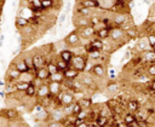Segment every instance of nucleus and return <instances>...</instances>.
<instances>
[{
  "label": "nucleus",
  "mask_w": 155,
  "mask_h": 127,
  "mask_svg": "<svg viewBox=\"0 0 155 127\" xmlns=\"http://www.w3.org/2000/svg\"><path fill=\"white\" fill-rule=\"evenodd\" d=\"M48 76H50V73L46 69V67H41V68L35 69V79H38L40 81H47Z\"/></svg>",
  "instance_id": "nucleus-15"
},
{
  "label": "nucleus",
  "mask_w": 155,
  "mask_h": 127,
  "mask_svg": "<svg viewBox=\"0 0 155 127\" xmlns=\"http://www.w3.org/2000/svg\"><path fill=\"white\" fill-rule=\"evenodd\" d=\"M73 56H74V52H73V50L69 48V47H65V48L59 50V53H58V57H59L61 59H63L64 62L69 63V64H70V62H71Z\"/></svg>",
  "instance_id": "nucleus-12"
},
{
  "label": "nucleus",
  "mask_w": 155,
  "mask_h": 127,
  "mask_svg": "<svg viewBox=\"0 0 155 127\" xmlns=\"http://www.w3.org/2000/svg\"><path fill=\"white\" fill-rule=\"evenodd\" d=\"M28 85H29L28 82H24V81H21V80H17L15 82V87H16L17 92H19V93H23L25 91V88L28 87Z\"/></svg>",
  "instance_id": "nucleus-35"
},
{
  "label": "nucleus",
  "mask_w": 155,
  "mask_h": 127,
  "mask_svg": "<svg viewBox=\"0 0 155 127\" xmlns=\"http://www.w3.org/2000/svg\"><path fill=\"white\" fill-rule=\"evenodd\" d=\"M53 58H54V62H56L57 68H58V70H59V71H63V70H65L68 67H70V64H69V63L64 62V60H63V59H61L59 57H53Z\"/></svg>",
  "instance_id": "nucleus-32"
},
{
  "label": "nucleus",
  "mask_w": 155,
  "mask_h": 127,
  "mask_svg": "<svg viewBox=\"0 0 155 127\" xmlns=\"http://www.w3.org/2000/svg\"><path fill=\"white\" fill-rule=\"evenodd\" d=\"M109 39L113 42H116V47H119L120 45L125 44V41L130 40L127 37V35L125 34V30L120 27H111L109 29Z\"/></svg>",
  "instance_id": "nucleus-1"
},
{
  "label": "nucleus",
  "mask_w": 155,
  "mask_h": 127,
  "mask_svg": "<svg viewBox=\"0 0 155 127\" xmlns=\"http://www.w3.org/2000/svg\"><path fill=\"white\" fill-rule=\"evenodd\" d=\"M79 5L88 7V8H99V2L98 1H90V0H79Z\"/></svg>",
  "instance_id": "nucleus-28"
},
{
  "label": "nucleus",
  "mask_w": 155,
  "mask_h": 127,
  "mask_svg": "<svg viewBox=\"0 0 155 127\" xmlns=\"http://www.w3.org/2000/svg\"><path fill=\"white\" fill-rule=\"evenodd\" d=\"M97 126L99 127H104V126H109V122H110V117H107V116H102V115H97L96 119H94Z\"/></svg>",
  "instance_id": "nucleus-27"
},
{
  "label": "nucleus",
  "mask_w": 155,
  "mask_h": 127,
  "mask_svg": "<svg viewBox=\"0 0 155 127\" xmlns=\"http://www.w3.org/2000/svg\"><path fill=\"white\" fill-rule=\"evenodd\" d=\"M56 1L54 0H41V8L44 11H50L54 7Z\"/></svg>",
  "instance_id": "nucleus-34"
},
{
  "label": "nucleus",
  "mask_w": 155,
  "mask_h": 127,
  "mask_svg": "<svg viewBox=\"0 0 155 127\" xmlns=\"http://www.w3.org/2000/svg\"><path fill=\"white\" fill-rule=\"evenodd\" d=\"M90 73L93 75L94 79H103V77H105V75H107V70H105L104 64H103V63H97V62L93 63V65H92Z\"/></svg>",
  "instance_id": "nucleus-5"
},
{
  "label": "nucleus",
  "mask_w": 155,
  "mask_h": 127,
  "mask_svg": "<svg viewBox=\"0 0 155 127\" xmlns=\"http://www.w3.org/2000/svg\"><path fill=\"white\" fill-rule=\"evenodd\" d=\"M139 108H140V104H139L138 100L134 99V98L128 99V100L126 102V104H125V109H127L130 112H133V114H134Z\"/></svg>",
  "instance_id": "nucleus-17"
},
{
  "label": "nucleus",
  "mask_w": 155,
  "mask_h": 127,
  "mask_svg": "<svg viewBox=\"0 0 155 127\" xmlns=\"http://www.w3.org/2000/svg\"><path fill=\"white\" fill-rule=\"evenodd\" d=\"M131 57H132V52H131V51H126V52L124 53L122 58H121V62H122V63H124L125 60L127 62V60H130V59H131Z\"/></svg>",
  "instance_id": "nucleus-39"
},
{
  "label": "nucleus",
  "mask_w": 155,
  "mask_h": 127,
  "mask_svg": "<svg viewBox=\"0 0 155 127\" xmlns=\"http://www.w3.org/2000/svg\"><path fill=\"white\" fill-rule=\"evenodd\" d=\"M98 115H102V116H107V117H111V115H113V111H111V109L109 108V105H102L101 108H99V110H98Z\"/></svg>",
  "instance_id": "nucleus-33"
},
{
  "label": "nucleus",
  "mask_w": 155,
  "mask_h": 127,
  "mask_svg": "<svg viewBox=\"0 0 155 127\" xmlns=\"http://www.w3.org/2000/svg\"><path fill=\"white\" fill-rule=\"evenodd\" d=\"M19 76H21V73L12 64H10V67L7 68L6 75H5V81L8 83H15L19 79Z\"/></svg>",
  "instance_id": "nucleus-6"
},
{
  "label": "nucleus",
  "mask_w": 155,
  "mask_h": 127,
  "mask_svg": "<svg viewBox=\"0 0 155 127\" xmlns=\"http://www.w3.org/2000/svg\"><path fill=\"white\" fill-rule=\"evenodd\" d=\"M105 90H107V92L110 93V94L117 93V91H119V82L115 81L114 79L110 80V81H108L107 85H105Z\"/></svg>",
  "instance_id": "nucleus-22"
},
{
  "label": "nucleus",
  "mask_w": 155,
  "mask_h": 127,
  "mask_svg": "<svg viewBox=\"0 0 155 127\" xmlns=\"http://www.w3.org/2000/svg\"><path fill=\"white\" fill-rule=\"evenodd\" d=\"M110 17H111V24H113V27H122L124 24L131 22V17L126 12H115Z\"/></svg>",
  "instance_id": "nucleus-2"
},
{
  "label": "nucleus",
  "mask_w": 155,
  "mask_h": 127,
  "mask_svg": "<svg viewBox=\"0 0 155 127\" xmlns=\"http://www.w3.org/2000/svg\"><path fill=\"white\" fill-rule=\"evenodd\" d=\"M67 46L69 48H76V47H80L81 46V39H80V35H79V31L78 30H73L71 33H69L65 39H64Z\"/></svg>",
  "instance_id": "nucleus-3"
},
{
  "label": "nucleus",
  "mask_w": 155,
  "mask_h": 127,
  "mask_svg": "<svg viewBox=\"0 0 155 127\" xmlns=\"http://www.w3.org/2000/svg\"><path fill=\"white\" fill-rule=\"evenodd\" d=\"M4 41H5V34H1L0 35V47L4 46Z\"/></svg>",
  "instance_id": "nucleus-43"
},
{
  "label": "nucleus",
  "mask_w": 155,
  "mask_h": 127,
  "mask_svg": "<svg viewBox=\"0 0 155 127\" xmlns=\"http://www.w3.org/2000/svg\"><path fill=\"white\" fill-rule=\"evenodd\" d=\"M7 125H8V120L2 114H0V127H5Z\"/></svg>",
  "instance_id": "nucleus-40"
},
{
  "label": "nucleus",
  "mask_w": 155,
  "mask_h": 127,
  "mask_svg": "<svg viewBox=\"0 0 155 127\" xmlns=\"http://www.w3.org/2000/svg\"><path fill=\"white\" fill-rule=\"evenodd\" d=\"M29 24V21L27 19V18H24V17H22V16H17L16 18H15V25H16V28L19 30V29H22V28H24L25 25H28Z\"/></svg>",
  "instance_id": "nucleus-25"
},
{
  "label": "nucleus",
  "mask_w": 155,
  "mask_h": 127,
  "mask_svg": "<svg viewBox=\"0 0 155 127\" xmlns=\"http://www.w3.org/2000/svg\"><path fill=\"white\" fill-rule=\"evenodd\" d=\"M47 81H56V82H63L64 81V76H63V73L62 71H56V73H53V74H50V76H48V80Z\"/></svg>",
  "instance_id": "nucleus-30"
},
{
  "label": "nucleus",
  "mask_w": 155,
  "mask_h": 127,
  "mask_svg": "<svg viewBox=\"0 0 155 127\" xmlns=\"http://www.w3.org/2000/svg\"><path fill=\"white\" fill-rule=\"evenodd\" d=\"M76 15L91 18V17H92L94 13H93V8H88V7H85V6L79 5V7L76 8Z\"/></svg>",
  "instance_id": "nucleus-19"
},
{
  "label": "nucleus",
  "mask_w": 155,
  "mask_h": 127,
  "mask_svg": "<svg viewBox=\"0 0 155 127\" xmlns=\"http://www.w3.org/2000/svg\"><path fill=\"white\" fill-rule=\"evenodd\" d=\"M81 109H82V106L80 105V103H79L78 100H75V102L73 103V106H71V114H73V115H76Z\"/></svg>",
  "instance_id": "nucleus-37"
},
{
  "label": "nucleus",
  "mask_w": 155,
  "mask_h": 127,
  "mask_svg": "<svg viewBox=\"0 0 155 127\" xmlns=\"http://www.w3.org/2000/svg\"><path fill=\"white\" fill-rule=\"evenodd\" d=\"M140 54H142L143 62H145V63H154L155 62V51H153L151 48L142 52Z\"/></svg>",
  "instance_id": "nucleus-20"
},
{
  "label": "nucleus",
  "mask_w": 155,
  "mask_h": 127,
  "mask_svg": "<svg viewBox=\"0 0 155 127\" xmlns=\"http://www.w3.org/2000/svg\"><path fill=\"white\" fill-rule=\"evenodd\" d=\"M79 31V35L81 39H85V40H90L96 34V29L93 25H87V27H84V28H80L78 29Z\"/></svg>",
  "instance_id": "nucleus-8"
},
{
  "label": "nucleus",
  "mask_w": 155,
  "mask_h": 127,
  "mask_svg": "<svg viewBox=\"0 0 155 127\" xmlns=\"http://www.w3.org/2000/svg\"><path fill=\"white\" fill-rule=\"evenodd\" d=\"M65 18H67V15H65V13H62V15L58 17V24H59V25L63 24L64 21H65Z\"/></svg>",
  "instance_id": "nucleus-41"
},
{
  "label": "nucleus",
  "mask_w": 155,
  "mask_h": 127,
  "mask_svg": "<svg viewBox=\"0 0 155 127\" xmlns=\"http://www.w3.org/2000/svg\"><path fill=\"white\" fill-rule=\"evenodd\" d=\"M150 79H154L155 77V62L154 63H149V67L147 68V71H145Z\"/></svg>",
  "instance_id": "nucleus-36"
},
{
  "label": "nucleus",
  "mask_w": 155,
  "mask_h": 127,
  "mask_svg": "<svg viewBox=\"0 0 155 127\" xmlns=\"http://www.w3.org/2000/svg\"><path fill=\"white\" fill-rule=\"evenodd\" d=\"M121 119H122V121L126 123V126H128L131 122H133L134 120H137L136 116H134V114H133V112H130V111H127V112H122Z\"/></svg>",
  "instance_id": "nucleus-31"
},
{
  "label": "nucleus",
  "mask_w": 155,
  "mask_h": 127,
  "mask_svg": "<svg viewBox=\"0 0 155 127\" xmlns=\"http://www.w3.org/2000/svg\"><path fill=\"white\" fill-rule=\"evenodd\" d=\"M0 1H1V0H0Z\"/></svg>",
  "instance_id": "nucleus-47"
},
{
  "label": "nucleus",
  "mask_w": 155,
  "mask_h": 127,
  "mask_svg": "<svg viewBox=\"0 0 155 127\" xmlns=\"http://www.w3.org/2000/svg\"><path fill=\"white\" fill-rule=\"evenodd\" d=\"M47 85H48V92L50 94H52L53 97L57 96L62 90V83L61 82H56V81H47Z\"/></svg>",
  "instance_id": "nucleus-14"
},
{
  "label": "nucleus",
  "mask_w": 155,
  "mask_h": 127,
  "mask_svg": "<svg viewBox=\"0 0 155 127\" xmlns=\"http://www.w3.org/2000/svg\"><path fill=\"white\" fill-rule=\"evenodd\" d=\"M23 93H24V96L28 97V98H34V97L36 96V85H35L34 82H30Z\"/></svg>",
  "instance_id": "nucleus-23"
},
{
  "label": "nucleus",
  "mask_w": 155,
  "mask_h": 127,
  "mask_svg": "<svg viewBox=\"0 0 155 127\" xmlns=\"http://www.w3.org/2000/svg\"><path fill=\"white\" fill-rule=\"evenodd\" d=\"M109 29H110V28H108V27H102V28H99V29L96 30V34H94V35H96L97 37L102 39V40L109 39Z\"/></svg>",
  "instance_id": "nucleus-24"
},
{
  "label": "nucleus",
  "mask_w": 155,
  "mask_h": 127,
  "mask_svg": "<svg viewBox=\"0 0 155 127\" xmlns=\"http://www.w3.org/2000/svg\"><path fill=\"white\" fill-rule=\"evenodd\" d=\"M5 83H6V81H5L4 79H0V87H2V86H5Z\"/></svg>",
  "instance_id": "nucleus-45"
},
{
  "label": "nucleus",
  "mask_w": 155,
  "mask_h": 127,
  "mask_svg": "<svg viewBox=\"0 0 155 127\" xmlns=\"http://www.w3.org/2000/svg\"><path fill=\"white\" fill-rule=\"evenodd\" d=\"M65 119V115L62 110V106L61 108H53L51 111H50V120H53V121H62Z\"/></svg>",
  "instance_id": "nucleus-11"
},
{
  "label": "nucleus",
  "mask_w": 155,
  "mask_h": 127,
  "mask_svg": "<svg viewBox=\"0 0 155 127\" xmlns=\"http://www.w3.org/2000/svg\"><path fill=\"white\" fill-rule=\"evenodd\" d=\"M48 85H47V81H41L38 86H36V98L40 99V98H44V97H47L48 96Z\"/></svg>",
  "instance_id": "nucleus-10"
},
{
  "label": "nucleus",
  "mask_w": 155,
  "mask_h": 127,
  "mask_svg": "<svg viewBox=\"0 0 155 127\" xmlns=\"http://www.w3.org/2000/svg\"><path fill=\"white\" fill-rule=\"evenodd\" d=\"M128 127H138V121H137V120H134L133 122H131V123L128 125Z\"/></svg>",
  "instance_id": "nucleus-44"
},
{
  "label": "nucleus",
  "mask_w": 155,
  "mask_h": 127,
  "mask_svg": "<svg viewBox=\"0 0 155 127\" xmlns=\"http://www.w3.org/2000/svg\"><path fill=\"white\" fill-rule=\"evenodd\" d=\"M150 91L155 92V77L154 79H150V87H149Z\"/></svg>",
  "instance_id": "nucleus-42"
},
{
  "label": "nucleus",
  "mask_w": 155,
  "mask_h": 127,
  "mask_svg": "<svg viewBox=\"0 0 155 127\" xmlns=\"http://www.w3.org/2000/svg\"><path fill=\"white\" fill-rule=\"evenodd\" d=\"M147 41H148V44L150 45V47L153 46V45H155V33H150V34H148V36H147Z\"/></svg>",
  "instance_id": "nucleus-38"
},
{
  "label": "nucleus",
  "mask_w": 155,
  "mask_h": 127,
  "mask_svg": "<svg viewBox=\"0 0 155 127\" xmlns=\"http://www.w3.org/2000/svg\"><path fill=\"white\" fill-rule=\"evenodd\" d=\"M0 114H2L7 120H16L19 119V111L16 109V106L7 108V109H1Z\"/></svg>",
  "instance_id": "nucleus-9"
},
{
  "label": "nucleus",
  "mask_w": 155,
  "mask_h": 127,
  "mask_svg": "<svg viewBox=\"0 0 155 127\" xmlns=\"http://www.w3.org/2000/svg\"><path fill=\"white\" fill-rule=\"evenodd\" d=\"M35 79V71H31V70H28V71H24V73H21V76L18 80L21 81H24V82H33Z\"/></svg>",
  "instance_id": "nucleus-21"
},
{
  "label": "nucleus",
  "mask_w": 155,
  "mask_h": 127,
  "mask_svg": "<svg viewBox=\"0 0 155 127\" xmlns=\"http://www.w3.org/2000/svg\"><path fill=\"white\" fill-rule=\"evenodd\" d=\"M78 102L80 103V105L82 106V109H91L92 108V105H93V102H92V98H87L86 96L85 97H82V98H80V99H78Z\"/></svg>",
  "instance_id": "nucleus-26"
},
{
  "label": "nucleus",
  "mask_w": 155,
  "mask_h": 127,
  "mask_svg": "<svg viewBox=\"0 0 155 127\" xmlns=\"http://www.w3.org/2000/svg\"><path fill=\"white\" fill-rule=\"evenodd\" d=\"M74 23H75L78 29L87 27V25H91V21H90L88 17H84V16H79V15L74 17Z\"/></svg>",
  "instance_id": "nucleus-13"
},
{
  "label": "nucleus",
  "mask_w": 155,
  "mask_h": 127,
  "mask_svg": "<svg viewBox=\"0 0 155 127\" xmlns=\"http://www.w3.org/2000/svg\"><path fill=\"white\" fill-rule=\"evenodd\" d=\"M19 73H24V71H28L29 69H28V67H27V64L24 63V60L22 59V57H18V58H15L13 60H12V63H11Z\"/></svg>",
  "instance_id": "nucleus-16"
},
{
  "label": "nucleus",
  "mask_w": 155,
  "mask_h": 127,
  "mask_svg": "<svg viewBox=\"0 0 155 127\" xmlns=\"http://www.w3.org/2000/svg\"><path fill=\"white\" fill-rule=\"evenodd\" d=\"M21 57H22V59L24 60V63L27 64L28 69H29V70H31V71H35V69H34V67H33V58H31V53H24V54H22Z\"/></svg>",
  "instance_id": "nucleus-29"
},
{
  "label": "nucleus",
  "mask_w": 155,
  "mask_h": 127,
  "mask_svg": "<svg viewBox=\"0 0 155 127\" xmlns=\"http://www.w3.org/2000/svg\"><path fill=\"white\" fill-rule=\"evenodd\" d=\"M63 73V76H64V79H67V80H74L75 77H78L79 76V71L76 70V69H74L73 67H68L65 70H63L62 71Z\"/></svg>",
  "instance_id": "nucleus-18"
},
{
  "label": "nucleus",
  "mask_w": 155,
  "mask_h": 127,
  "mask_svg": "<svg viewBox=\"0 0 155 127\" xmlns=\"http://www.w3.org/2000/svg\"><path fill=\"white\" fill-rule=\"evenodd\" d=\"M86 54H74L70 62V67L76 69L79 73H82L85 70V64H86Z\"/></svg>",
  "instance_id": "nucleus-4"
},
{
  "label": "nucleus",
  "mask_w": 155,
  "mask_h": 127,
  "mask_svg": "<svg viewBox=\"0 0 155 127\" xmlns=\"http://www.w3.org/2000/svg\"><path fill=\"white\" fill-rule=\"evenodd\" d=\"M90 1H98V0H90Z\"/></svg>",
  "instance_id": "nucleus-46"
},
{
  "label": "nucleus",
  "mask_w": 155,
  "mask_h": 127,
  "mask_svg": "<svg viewBox=\"0 0 155 127\" xmlns=\"http://www.w3.org/2000/svg\"><path fill=\"white\" fill-rule=\"evenodd\" d=\"M31 58H33V67H34V69L45 67V64L47 62V57L45 56V53H41V52L31 53Z\"/></svg>",
  "instance_id": "nucleus-7"
}]
</instances>
